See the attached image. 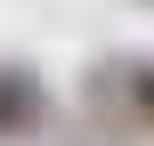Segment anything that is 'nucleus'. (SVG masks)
<instances>
[{"mask_svg":"<svg viewBox=\"0 0 154 146\" xmlns=\"http://www.w3.org/2000/svg\"><path fill=\"white\" fill-rule=\"evenodd\" d=\"M41 114H49V98H41L32 65H0V138H24Z\"/></svg>","mask_w":154,"mask_h":146,"instance_id":"f257e3e1","label":"nucleus"},{"mask_svg":"<svg viewBox=\"0 0 154 146\" xmlns=\"http://www.w3.org/2000/svg\"><path fill=\"white\" fill-rule=\"evenodd\" d=\"M122 81H130V106H138V114H146V122H154V65H130Z\"/></svg>","mask_w":154,"mask_h":146,"instance_id":"f03ea898","label":"nucleus"}]
</instances>
